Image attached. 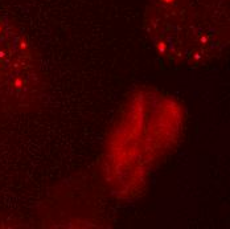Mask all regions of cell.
Returning <instances> with one entry per match:
<instances>
[{
	"label": "cell",
	"instance_id": "6da1fadb",
	"mask_svg": "<svg viewBox=\"0 0 230 229\" xmlns=\"http://www.w3.org/2000/svg\"><path fill=\"white\" fill-rule=\"evenodd\" d=\"M229 0H150L146 25L155 47L175 62L217 57L229 38Z\"/></svg>",
	"mask_w": 230,
	"mask_h": 229
},
{
	"label": "cell",
	"instance_id": "7a4b0ae2",
	"mask_svg": "<svg viewBox=\"0 0 230 229\" xmlns=\"http://www.w3.org/2000/svg\"><path fill=\"white\" fill-rule=\"evenodd\" d=\"M44 82L33 51L12 23L0 17V103L9 109L34 107Z\"/></svg>",
	"mask_w": 230,
	"mask_h": 229
}]
</instances>
